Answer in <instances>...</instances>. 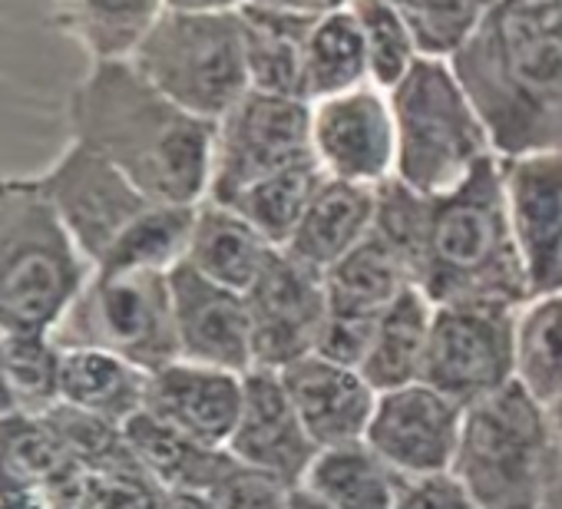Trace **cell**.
Returning <instances> with one entry per match:
<instances>
[{"label": "cell", "instance_id": "obj_1", "mask_svg": "<svg viewBox=\"0 0 562 509\" xmlns=\"http://www.w3.org/2000/svg\"><path fill=\"white\" fill-rule=\"evenodd\" d=\"M374 231L434 308L503 305L522 308L529 285L509 231L499 156L486 159L463 185L420 195L401 179L378 185Z\"/></svg>", "mask_w": 562, "mask_h": 509}, {"label": "cell", "instance_id": "obj_3", "mask_svg": "<svg viewBox=\"0 0 562 509\" xmlns=\"http://www.w3.org/2000/svg\"><path fill=\"white\" fill-rule=\"evenodd\" d=\"M450 67L499 159L562 152V0H496Z\"/></svg>", "mask_w": 562, "mask_h": 509}, {"label": "cell", "instance_id": "obj_15", "mask_svg": "<svg viewBox=\"0 0 562 509\" xmlns=\"http://www.w3.org/2000/svg\"><path fill=\"white\" fill-rule=\"evenodd\" d=\"M499 176L529 298L562 292V152L499 159Z\"/></svg>", "mask_w": 562, "mask_h": 509}, {"label": "cell", "instance_id": "obj_44", "mask_svg": "<svg viewBox=\"0 0 562 509\" xmlns=\"http://www.w3.org/2000/svg\"><path fill=\"white\" fill-rule=\"evenodd\" d=\"M14 414V397L8 387V371H4V338H0V417Z\"/></svg>", "mask_w": 562, "mask_h": 509}, {"label": "cell", "instance_id": "obj_19", "mask_svg": "<svg viewBox=\"0 0 562 509\" xmlns=\"http://www.w3.org/2000/svg\"><path fill=\"white\" fill-rule=\"evenodd\" d=\"M278 374L318 450L364 443L378 407V391L364 381L361 371L322 354H308L281 367Z\"/></svg>", "mask_w": 562, "mask_h": 509}, {"label": "cell", "instance_id": "obj_26", "mask_svg": "<svg viewBox=\"0 0 562 509\" xmlns=\"http://www.w3.org/2000/svg\"><path fill=\"white\" fill-rule=\"evenodd\" d=\"M123 440L139 463V470L159 486V489H182V493H209L215 479L232 466L228 450H209L199 446L146 410L136 414L123 427Z\"/></svg>", "mask_w": 562, "mask_h": 509}, {"label": "cell", "instance_id": "obj_41", "mask_svg": "<svg viewBox=\"0 0 562 509\" xmlns=\"http://www.w3.org/2000/svg\"><path fill=\"white\" fill-rule=\"evenodd\" d=\"M156 509H215L205 493H182V489H159Z\"/></svg>", "mask_w": 562, "mask_h": 509}, {"label": "cell", "instance_id": "obj_30", "mask_svg": "<svg viewBox=\"0 0 562 509\" xmlns=\"http://www.w3.org/2000/svg\"><path fill=\"white\" fill-rule=\"evenodd\" d=\"M325 182H328V176L322 172V166L315 159H305L292 169H281V172L248 185L225 205L235 208L274 248H285Z\"/></svg>", "mask_w": 562, "mask_h": 509}, {"label": "cell", "instance_id": "obj_45", "mask_svg": "<svg viewBox=\"0 0 562 509\" xmlns=\"http://www.w3.org/2000/svg\"><path fill=\"white\" fill-rule=\"evenodd\" d=\"M539 509H562V463H559V470H555V476H552V483H549Z\"/></svg>", "mask_w": 562, "mask_h": 509}, {"label": "cell", "instance_id": "obj_17", "mask_svg": "<svg viewBox=\"0 0 562 509\" xmlns=\"http://www.w3.org/2000/svg\"><path fill=\"white\" fill-rule=\"evenodd\" d=\"M241 466L278 476L281 483H302L315 456L322 453L308 437L295 404L278 371L251 367L245 374V400L235 433L225 446Z\"/></svg>", "mask_w": 562, "mask_h": 509}, {"label": "cell", "instance_id": "obj_42", "mask_svg": "<svg viewBox=\"0 0 562 509\" xmlns=\"http://www.w3.org/2000/svg\"><path fill=\"white\" fill-rule=\"evenodd\" d=\"M0 509H47V499L44 493H34V489L0 486Z\"/></svg>", "mask_w": 562, "mask_h": 509}, {"label": "cell", "instance_id": "obj_25", "mask_svg": "<svg viewBox=\"0 0 562 509\" xmlns=\"http://www.w3.org/2000/svg\"><path fill=\"white\" fill-rule=\"evenodd\" d=\"M434 305L420 289H407L374 325L371 351L361 364L364 381L384 394L424 381Z\"/></svg>", "mask_w": 562, "mask_h": 509}, {"label": "cell", "instance_id": "obj_29", "mask_svg": "<svg viewBox=\"0 0 562 509\" xmlns=\"http://www.w3.org/2000/svg\"><path fill=\"white\" fill-rule=\"evenodd\" d=\"M83 466L67 453L44 417L4 414L0 417V486L50 493Z\"/></svg>", "mask_w": 562, "mask_h": 509}, {"label": "cell", "instance_id": "obj_9", "mask_svg": "<svg viewBox=\"0 0 562 509\" xmlns=\"http://www.w3.org/2000/svg\"><path fill=\"white\" fill-rule=\"evenodd\" d=\"M312 152V103L248 90L218 123L212 139V202H232L248 185L292 169Z\"/></svg>", "mask_w": 562, "mask_h": 509}, {"label": "cell", "instance_id": "obj_6", "mask_svg": "<svg viewBox=\"0 0 562 509\" xmlns=\"http://www.w3.org/2000/svg\"><path fill=\"white\" fill-rule=\"evenodd\" d=\"M559 463L562 440L549 410L509 384L463 414L450 473L483 509H539Z\"/></svg>", "mask_w": 562, "mask_h": 509}, {"label": "cell", "instance_id": "obj_38", "mask_svg": "<svg viewBox=\"0 0 562 509\" xmlns=\"http://www.w3.org/2000/svg\"><path fill=\"white\" fill-rule=\"evenodd\" d=\"M394 509H483L453 473L401 479Z\"/></svg>", "mask_w": 562, "mask_h": 509}, {"label": "cell", "instance_id": "obj_39", "mask_svg": "<svg viewBox=\"0 0 562 509\" xmlns=\"http://www.w3.org/2000/svg\"><path fill=\"white\" fill-rule=\"evenodd\" d=\"M374 325L378 321H358V318H341V315L328 312V321H325L315 354L361 371V364L371 351V341H374Z\"/></svg>", "mask_w": 562, "mask_h": 509}, {"label": "cell", "instance_id": "obj_21", "mask_svg": "<svg viewBox=\"0 0 562 509\" xmlns=\"http://www.w3.org/2000/svg\"><path fill=\"white\" fill-rule=\"evenodd\" d=\"M274 251L278 248L268 238H261L235 208L205 199L195 205L192 238L182 262L195 269L202 279L238 295H248L261 272L268 269Z\"/></svg>", "mask_w": 562, "mask_h": 509}, {"label": "cell", "instance_id": "obj_35", "mask_svg": "<svg viewBox=\"0 0 562 509\" xmlns=\"http://www.w3.org/2000/svg\"><path fill=\"white\" fill-rule=\"evenodd\" d=\"M60 361L64 351L50 335L4 338V371L14 414L44 417L60 404Z\"/></svg>", "mask_w": 562, "mask_h": 509}, {"label": "cell", "instance_id": "obj_34", "mask_svg": "<svg viewBox=\"0 0 562 509\" xmlns=\"http://www.w3.org/2000/svg\"><path fill=\"white\" fill-rule=\"evenodd\" d=\"M407 27L417 57L450 60L473 37L496 0H384Z\"/></svg>", "mask_w": 562, "mask_h": 509}, {"label": "cell", "instance_id": "obj_37", "mask_svg": "<svg viewBox=\"0 0 562 509\" xmlns=\"http://www.w3.org/2000/svg\"><path fill=\"white\" fill-rule=\"evenodd\" d=\"M292 486L278 476H268L261 470L241 466L232 456V466L215 479V486L205 493L215 509H289Z\"/></svg>", "mask_w": 562, "mask_h": 509}, {"label": "cell", "instance_id": "obj_46", "mask_svg": "<svg viewBox=\"0 0 562 509\" xmlns=\"http://www.w3.org/2000/svg\"><path fill=\"white\" fill-rule=\"evenodd\" d=\"M549 410V417H552V427H555V433H559V440H562V394L546 407Z\"/></svg>", "mask_w": 562, "mask_h": 509}, {"label": "cell", "instance_id": "obj_23", "mask_svg": "<svg viewBox=\"0 0 562 509\" xmlns=\"http://www.w3.org/2000/svg\"><path fill=\"white\" fill-rule=\"evenodd\" d=\"M64 351V348H60ZM149 374L103 351H64L60 404L113 427H126L146 407Z\"/></svg>", "mask_w": 562, "mask_h": 509}, {"label": "cell", "instance_id": "obj_7", "mask_svg": "<svg viewBox=\"0 0 562 509\" xmlns=\"http://www.w3.org/2000/svg\"><path fill=\"white\" fill-rule=\"evenodd\" d=\"M130 64L172 103L218 123L248 90L245 34L238 11H162Z\"/></svg>", "mask_w": 562, "mask_h": 509}, {"label": "cell", "instance_id": "obj_5", "mask_svg": "<svg viewBox=\"0 0 562 509\" xmlns=\"http://www.w3.org/2000/svg\"><path fill=\"white\" fill-rule=\"evenodd\" d=\"M387 103L397 139L394 179L420 195L453 192L496 156L486 123L450 60L417 57Z\"/></svg>", "mask_w": 562, "mask_h": 509}, {"label": "cell", "instance_id": "obj_36", "mask_svg": "<svg viewBox=\"0 0 562 509\" xmlns=\"http://www.w3.org/2000/svg\"><path fill=\"white\" fill-rule=\"evenodd\" d=\"M348 11L355 14L364 47H368V64H371V83L384 93H391L407 70L417 60V47L401 24V18L384 4V0H351Z\"/></svg>", "mask_w": 562, "mask_h": 509}, {"label": "cell", "instance_id": "obj_33", "mask_svg": "<svg viewBox=\"0 0 562 509\" xmlns=\"http://www.w3.org/2000/svg\"><path fill=\"white\" fill-rule=\"evenodd\" d=\"M195 205H153L93 272H172L182 265L192 238Z\"/></svg>", "mask_w": 562, "mask_h": 509}, {"label": "cell", "instance_id": "obj_13", "mask_svg": "<svg viewBox=\"0 0 562 509\" xmlns=\"http://www.w3.org/2000/svg\"><path fill=\"white\" fill-rule=\"evenodd\" d=\"M245 302L251 315L255 367L281 371L318 351L328 321L325 275L299 265L278 248Z\"/></svg>", "mask_w": 562, "mask_h": 509}, {"label": "cell", "instance_id": "obj_11", "mask_svg": "<svg viewBox=\"0 0 562 509\" xmlns=\"http://www.w3.org/2000/svg\"><path fill=\"white\" fill-rule=\"evenodd\" d=\"M37 182L50 199L60 225L93 269L103 265L113 245L139 215L159 205L146 199L113 162L74 139L60 159L44 176H37Z\"/></svg>", "mask_w": 562, "mask_h": 509}, {"label": "cell", "instance_id": "obj_18", "mask_svg": "<svg viewBox=\"0 0 562 509\" xmlns=\"http://www.w3.org/2000/svg\"><path fill=\"white\" fill-rule=\"evenodd\" d=\"M241 400L245 374L172 361L149 374L143 410L199 446L225 450L241 417Z\"/></svg>", "mask_w": 562, "mask_h": 509}, {"label": "cell", "instance_id": "obj_10", "mask_svg": "<svg viewBox=\"0 0 562 509\" xmlns=\"http://www.w3.org/2000/svg\"><path fill=\"white\" fill-rule=\"evenodd\" d=\"M516 312L503 305L434 308L424 384L463 410L516 384Z\"/></svg>", "mask_w": 562, "mask_h": 509}, {"label": "cell", "instance_id": "obj_24", "mask_svg": "<svg viewBox=\"0 0 562 509\" xmlns=\"http://www.w3.org/2000/svg\"><path fill=\"white\" fill-rule=\"evenodd\" d=\"M407 289H414V282L401 255L378 231L325 272L328 312L341 318L378 321Z\"/></svg>", "mask_w": 562, "mask_h": 509}, {"label": "cell", "instance_id": "obj_43", "mask_svg": "<svg viewBox=\"0 0 562 509\" xmlns=\"http://www.w3.org/2000/svg\"><path fill=\"white\" fill-rule=\"evenodd\" d=\"M248 0H166L169 11H195V14H218V11H238Z\"/></svg>", "mask_w": 562, "mask_h": 509}, {"label": "cell", "instance_id": "obj_40", "mask_svg": "<svg viewBox=\"0 0 562 509\" xmlns=\"http://www.w3.org/2000/svg\"><path fill=\"white\" fill-rule=\"evenodd\" d=\"M255 8H265V11H278V14H295V18H328L335 11H345L351 0H248Z\"/></svg>", "mask_w": 562, "mask_h": 509}, {"label": "cell", "instance_id": "obj_4", "mask_svg": "<svg viewBox=\"0 0 562 509\" xmlns=\"http://www.w3.org/2000/svg\"><path fill=\"white\" fill-rule=\"evenodd\" d=\"M93 265L37 179H0V338L50 335Z\"/></svg>", "mask_w": 562, "mask_h": 509}, {"label": "cell", "instance_id": "obj_16", "mask_svg": "<svg viewBox=\"0 0 562 509\" xmlns=\"http://www.w3.org/2000/svg\"><path fill=\"white\" fill-rule=\"evenodd\" d=\"M179 361L248 374L255 367L245 295L202 279L186 262L169 272Z\"/></svg>", "mask_w": 562, "mask_h": 509}, {"label": "cell", "instance_id": "obj_14", "mask_svg": "<svg viewBox=\"0 0 562 509\" xmlns=\"http://www.w3.org/2000/svg\"><path fill=\"white\" fill-rule=\"evenodd\" d=\"M312 152L328 179L371 189L394 179L397 139L387 93L364 83L312 103Z\"/></svg>", "mask_w": 562, "mask_h": 509}, {"label": "cell", "instance_id": "obj_31", "mask_svg": "<svg viewBox=\"0 0 562 509\" xmlns=\"http://www.w3.org/2000/svg\"><path fill=\"white\" fill-rule=\"evenodd\" d=\"M364 83H371V64H368L364 34L355 14L345 8L328 18H318L308 37V54H305L308 103L348 93Z\"/></svg>", "mask_w": 562, "mask_h": 509}, {"label": "cell", "instance_id": "obj_28", "mask_svg": "<svg viewBox=\"0 0 562 509\" xmlns=\"http://www.w3.org/2000/svg\"><path fill=\"white\" fill-rule=\"evenodd\" d=\"M302 486L331 509H394L401 479L364 443H351L322 450Z\"/></svg>", "mask_w": 562, "mask_h": 509}, {"label": "cell", "instance_id": "obj_32", "mask_svg": "<svg viewBox=\"0 0 562 509\" xmlns=\"http://www.w3.org/2000/svg\"><path fill=\"white\" fill-rule=\"evenodd\" d=\"M516 384L549 407L562 394V292L516 312Z\"/></svg>", "mask_w": 562, "mask_h": 509}, {"label": "cell", "instance_id": "obj_8", "mask_svg": "<svg viewBox=\"0 0 562 509\" xmlns=\"http://www.w3.org/2000/svg\"><path fill=\"white\" fill-rule=\"evenodd\" d=\"M50 338L64 351H103L146 374L179 361L169 275L93 272Z\"/></svg>", "mask_w": 562, "mask_h": 509}, {"label": "cell", "instance_id": "obj_12", "mask_svg": "<svg viewBox=\"0 0 562 509\" xmlns=\"http://www.w3.org/2000/svg\"><path fill=\"white\" fill-rule=\"evenodd\" d=\"M463 414L467 410L460 404L427 387L424 381L384 391L378 394L364 446L397 479L450 473L463 430Z\"/></svg>", "mask_w": 562, "mask_h": 509}, {"label": "cell", "instance_id": "obj_27", "mask_svg": "<svg viewBox=\"0 0 562 509\" xmlns=\"http://www.w3.org/2000/svg\"><path fill=\"white\" fill-rule=\"evenodd\" d=\"M54 18L93 64L130 60L166 11V0H50Z\"/></svg>", "mask_w": 562, "mask_h": 509}, {"label": "cell", "instance_id": "obj_2", "mask_svg": "<svg viewBox=\"0 0 562 509\" xmlns=\"http://www.w3.org/2000/svg\"><path fill=\"white\" fill-rule=\"evenodd\" d=\"M70 133L159 205L209 195L215 123L162 97L130 60L90 67L70 93Z\"/></svg>", "mask_w": 562, "mask_h": 509}, {"label": "cell", "instance_id": "obj_20", "mask_svg": "<svg viewBox=\"0 0 562 509\" xmlns=\"http://www.w3.org/2000/svg\"><path fill=\"white\" fill-rule=\"evenodd\" d=\"M374 222L378 189L328 179L281 251L292 255L299 265L325 275L374 231Z\"/></svg>", "mask_w": 562, "mask_h": 509}, {"label": "cell", "instance_id": "obj_22", "mask_svg": "<svg viewBox=\"0 0 562 509\" xmlns=\"http://www.w3.org/2000/svg\"><path fill=\"white\" fill-rule=\"evenodd\" d=\"M238 18H241V34H245V60H248L251 90L308 103L305 54H308V37H312L315 21L265 11L255 4H241Z\"/></svg>", "mask_w": 562, "mask_h": 509}]
</instances>
